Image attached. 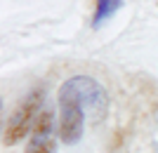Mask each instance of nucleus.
<instances>
[{"instance_id": "2", "label": "nucleus", "mask_w": 158, "mask_h": 153, "mask_svg": "<svg viewBox=\"0 0 158 153\" xmlns=\"http://www.w3.org/2000/svg\"><path fill=\"white\" fill-rule=\"evenodd\" d=\"M43 101H45V90L43 87H35L33 92H28L21 99V104L14 108V113L10 115V120H7V125H5V137H2L5 146L19 144L28 134V130H33L38 115L43 113Z\"/></svg>"}, {"instance_id": "1", "label": "nucleus", "mask_w": 158, "mask_h": 153, "mask_svg": "<svg viewBox=\"0 0 158 153\" xmlns=\"http://www.w3.org/2000/svg\"><path fill=\"white\" fill-rule=\"evenodd\" d=\"M57 101H59V139L64 141L66 146H73L78 144L80 137H83V130H85V108L80 104L78 94L69 85L66 80L64 85L59 87V94H57Z\"/></svg>"}, {"instance_id": "3", "label": "nucleus", "mask_w": 158, "mask_h": 153, "mask_svg": "<svg viewBox=\"0 0 158 153\" xmlns=\"http://www.w3.org/2000/svg\"><path fill=\"white\" fill-rule=\"evenodd\" d=\"M69 85L76 90L90 123H99L106 115V106H109L106 90L90 75H73V78H69Z\"/></svg>"}, {"instance_id": "5", "label": "nucleus", "mask_w": 158, "mask_h": 153, "mask_svg": "<svg viewBox=\"0 0 158 153\" xmlns=\"http://www.w3.org/2000/svg\"><path fill=\"white\" fill-rule=\"evenodd\" d=\"M120 7H123V2L120 0H99L97 7H94V17H92V26L99 28L104 21H109L113 17V14L118 12Z\"/></svg>"}, {"instance_id": "4", "label": "nucleus", "mask_w": 158, "mask_h": 153, "mask_svg": "<svg viewBox=\"0 0 158 153\" xmlns=\"http://www.w3.org/2000/svg\"><path fill=\"white\" fill-rule=\"evenodd\" d=\"M57 132L59 127L54 123V111L50 106L43 108V113L38 115L31 130L26 153H57Z\"/></svg>"}]
</instances>
